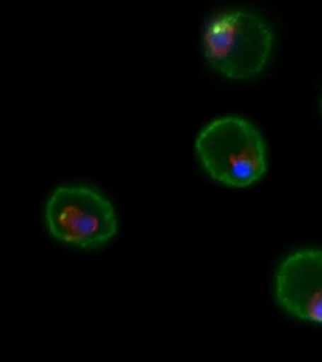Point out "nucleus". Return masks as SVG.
<instances>
[{
	"mask_svg": "<svg viewBox=\"0 0 322 362\" xmlns=\"http://www.w3.org/2000/svg\"><path fill=\"white\" fill-rule=\"evenodd\" d=\"M274 33L263 20L242 10H224L206 20L202 52L217 74L231 81L260 75L271 57Z\"/></svg>",
	"mask_w": 322,
	"mask_h": 362,
	"instance_id": "f257e3e1",
	"label": "nucleus"
},
{
	"mask_svg": "<svg viewBox=\"0 0 322 362\" xmlns=\"http://www.w3.org/2000/svg\"><path fill=\"white\" fill-rule=\"evenodd\" d=\"M195 151L206 175L231 188H246L267 172L263 137L239 117H223L206 124L195 140Z\"/></svg>",
	"mask_w": 322,
	"mask_h": 362,
	"instance_id": "f03ea898",
	"label": "nucleus"
},
{
	"mask_svg": "<svg viewBox=\"0 0 322 362\" xmlns=\"http://www.w3.org/2000/svg\"><path fill=\"white\" fill-rule=\"evenodd\" d=\"M46 226L57 241L79 247L97 249L117 233L113 204L97 189L86 185H61L47 199Z\"/></svg>",
	"mask_w": 322,
	"mask_h": 362,
	"instance_id": "7ed1b4c3",
	"label": "nucleus"
},
{
	"mask_svg": "<svg viewBox=\"0 0 322 362\" xmlns=\"http://www.w3.org/2000/svg\"><path fill=\"white\" fill-rule=\"evenodd\" d=\"M278 305L293 318L322 325V249H300L287 256L274 278Z\"/></svg>",
	"mask_w": 322,
	"mask_h": 362,
	"instance_id": "20e7f679",
	"label": "nucleus"
}]
</instances>
